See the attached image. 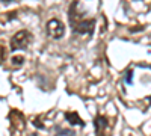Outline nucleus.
<instances>
[{
	"label": "nucleus",
	"instance_id": "f257e3e1",
	"mask_svg": "<svg viewBox=\"0 0 151 136\" xmlns=\"http://www.w3.org/2000/svg\"><path fill=\"white\" fill-rule=\"evenodd\" d=\"M79 3L73 2L70 6L68 18H70V26L73 29V33L76 35H92L95 29V18H85L82 12L77 11Z\"/></svg>",
	"mask_w": 151,
	"mask_h": 136
},
{
	"label": "nucleus",
	"instance_id": "f03ea898",
	"mask_svg": "<svg viewBox=\"0 0 151 136\" xmlns=\"http://www.w3.org/2000/svg\"><path fill=\"white\" fill-rule=\"evenodd\" d=\"M32 41V33L26 29L23 30H18L14 36L11 38V50L12 52H17V50H24V48H27V45L30 44Z\"/></svg>",
	"mask_w": 151,
	"mask_h": 136
},
{
	"label": "nucleus",
	"instance_id": "7ed1b4c3",
	"mask_svg": "<svg viewBox=\"0 0 151 136\" xmlns=\"http://www.w3.org/2000/svg\"><path fill=\"white\" fill-rule=\"evenodd\" d=\"M45 30H47V35L53 40H60L65 35V26L59 18H50L47 21Z\"/></svg>",
	"mask_w": 151,
	"mask_h": 136
},
{
	"label": "nucleus",
	"instance_id": "20e7f679",
	"mask_svg": "<svg viewBox=\"0 0 151 136\" xmlns=\"http://www.w3.org/2000/svg\"><path fill=\"white\" fill-rule=\"evenodd\" d=\"M9 121H11V126L14 130L17 132H21L24 129V126H26V121H24V117L21 112H18V110H11L9 114Z\"/></svg>",
	"mask_w": 151,
	"mask_h": 136
},
{
	"label": "nucleus",
	"instance_id": "39448f33",
	"mask_svg": "<svg viewBox=\"0 0 151 136\" xmlns=\"http://www.w3.org/2000/svg\"><path fill=\"white\" fill-rule=\"evenodd\" d=\"M94 126H95L97 136H104V132L109 130V119L104 115H97L94 119Z\"/></svg>",
	"mask_w": 151,
	"mask_h": 136
},
{
	"label": "nucleus",
	"instance_id": "423d86ee",
	"mask_svg": "<svg viewBox=\"0 0 151 136\" xmlns=\"http://www.w3.org/2000/svg\"><path fill=\"white\" fill-rule=\"evenodd\" d=\"M65 118L68 119V122H70V124H73V126H80V127L85 126L83 119L79 117L77 112H65Z\"/></svg>",
	"mask_w": 151,
	"mask_h": 136
},
{
	"label": "nucleus",
	"instance_id": "0eeeda50",
	"mask_svg": "<svg viewBox=\"0 0 151 136\" xmlns=\"http://www.w3.org/2000/svg\"><path fill=\"white\" fill-rule=\"evenodd\" d=\"M11 62H12V67L17 68V67H21L24 64V58L23 56H14L11 59Z\"/></svg>",
	"mask_w": 151,
	"mask_h": 136
},
{
	"label": "nucleus",
	"instance_id": "6e6552de",
	"mask_svg": "<svg viewBox=\"0 0 151 136\" xmlns=\"http://www.w3.org/2000/svg\"><path fill=\"white\" fill-rule=\"evenodd\" d=\"M124 80L127 85H132L133 83V70H127L124 74Z\"/></svg>",
	"mask_w": 151,
	"mask_h": 136
},
{
	"label": "nucleus",
	"instance_id": "1a4fd4ad",
	"mask_svg": "<svg viewBox=\"0 0 151 136\" xmlns=\"http://www.w3.org/2000/svg\"><path fill=\"white\" fill-rule=\"evenodd\" d=\"M12 2H17V0H2V3H3V5H11Z\"/></svg>",
	"mask_w": 151,
	"mask_h": 136
},
{
	"label": "nucleus",
	"instance_id": "9d476101",
	"mask_svg": "<svg viewBox=\"0 0 151 136\" xmlns=\"http://www.w3.org/2000/svg\"><path fill=\"white\" fill-rule=\"evenodd\" d=\"M30 136H36V135H30Z\"/></svg>",
	"mask_w": 151,
	"mask_h": 136
}]
</instances>
